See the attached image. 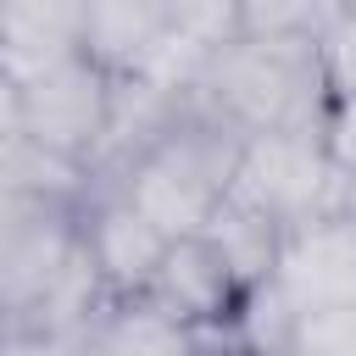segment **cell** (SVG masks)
I'll list each match as a JSON object with an SVG mask.
<instances>
[{
	"label": "cell",
	"mask_w": 356,
	"mask_h": 356,
	"mask_svg": "<svg viewBox=\"0 0 356 356\" xmlns=\"http://www.w3.org/2000/svg\"><path fill=\"white\" fill-rule=\"evenodd\" d=\"M195 106L256 134H328L334 89L323 72L317 33H245L222 44L189 89Z\"/></svg>",
	"instance_id": "obj_1"
},
{
	"label": "cell",
	"mask_w": 356,
	"mask_h": 356,
	"mask_svg": "<svg viewBox=\"0 0 356 356\" xmlns=\"http://www.w3.org/2000/svg\"><path fill=\"white\" fill-rule=\"evenodd\" d=\"M239 156H245V134L189 100L184 117L106 184L122 189L167 239H184V234H206V222L217 217V206L239 178Z\"/></svg>",
	"instance_id": "obj_2"
},
{
	"label": "cell",
	"mask_w": 356,
	"mask_h": 356,
	"mask_svg": "<svg viewBox=\"0 0 356 356\" xmlns=\"http://www.w3.org/2000/svg\"><path fill=\"white\" fill-rule=\"evenodd\" d=\"M111 100H117V72L95 56H72L28 83H6V128L95 167L111 128Z\"/></svg>",
	"instance_id": "obj_3"
},
{
	"label": "cell",
	"mask_w": 356,
	"mask_h": 356,
	"mask_svg": "<svg viewBox=\"0 0 356 356\" xmlns=\"http://www.w3.org/2000/svg\"><path fill=\"white\" fill-rule=\"evenodd\" d=\"M228 195L273 217L278 228H295L345 206V167L328 150V134H256L245 139Z\"/></svg>",
	"instance_id": "obj_4"
},
{
	"label": "cell",
	"mask_w": 356,
	"mask_h": 356,
	"mask_svg": "<svg viewBox=\"0 0 356 356\" xmlns=\"http://www.w3.org/2000/svg\"><path fill=\"white\" fill-rule=\"evenodd\" d=\"M83 256V206L39 200V195H6L0 222V278H6V317L22 323L50 300V289L78 267Z\"/></svg>",
	"instance_id": "obj_5"
},
{
	"label": "cell",
	"mask_w": 356,
	"mask_h": 356,
	"mask_svg": "<svg viewBox=\"0 0 356 356\" xmlns=\"http://www.w3.org/2000/svg\"><path fill=\"white\" fill-rule=\"evenodd\" d=\"M273 284L295 306L300 323L356 312V217L350 211H328V217L284 228L278 261H273Z\"/></svg>",
	"instance_id": "obj_6"
},
{
	"label": "cell",
	"mask_w": 356,
	"mask_h": 356,
	"mask_svg": "<svg viewBox=\"0 0 356 356\" xmlns=\"http://www.w3.org/2000/svg\"><path fill=\"white\" fill-rule=\"evenodd\" d=\"M245 289H250V284H245V278L234 273V261L211 245V234H184V239L167 245V256H161V267H156V278H150L145 295H156V300L172 306L184 323H195L206 339H217V334L228 328V317L239 312Z\"/></svg>",
	"instance_id": "obj_7"
},
{
	"label": "cell",
	"mask_w": 356,
	"mask_h": 356,
	"mask_svg": "<svg viewBox=\"0 0 356 356\" xmlns=\"http://www.w3.org/2000/svg\"><path fill=\"white\" fill-rule=\"evenodd\" d=\"M83 245H89V256H95L111 295H145L172 239L122 189L95 184V195L83 200Z\"/></svg>",
	"instance_id": "obj_8"
},
{
	"label": "cell",
	"mask_w": 356,
	"mask_h": 356,
	"mask_svg": "<svg viewBox=\"0 0 356 356\" xmlns=\"http://www.w3.org/2000/svg\"><path fill=\"white\" fill-rule=\"evenodd\" d=\"M89 56V0H0V83Z\"/></svg>",
	"instance_id": "obj_9"
},
{
	"label": "cell",
	"mask_w": 356,
	"mask_h": 356,
	"mask_svg": "<svg viewBox=\"0 0 356 356\" xmlns=\"http://www.w3.org/2000/svg\"><path fill=\"white\" fill-rule=\"evenodd\" d=\"M211 339L156 295H106L72 356H206Z\"/></svg>",
	"instance_id": "obj_10"
},
{
	"label": "cell",
	"mask_w": 356,
	"mask_h": 356,
	"mask_svg": "<svg viewBox=\"0 0 356 356\" xmlns=\"http://www.w3.org/2000/svg\"><path fill=\"white\" fill-rule=\"evenodd\" d=\"M167 50V0H89V56L117 78L150 72Z\"/></svg>",
	"instance_id": "obj_11"
},
{
	"label": "cell",
	"mask_w": 356,
	"mask_h": 356,
	"mask_svg": "<svg viewBox=\"0 0 356 356\" xmlns=\"http://www.w3.org/2000/svg\"><path fill=\"white\" fill-rule=\"evenodd\" d=\"M0 184L6 195H39V200H67V206H83L95 195V167L89 161H72L17 128H6V150H0Z\"/></svg>",
	"instance_id": "obj_12"
},
{
	"label": "cell",
	"mask_w": 356,
	"mask_h": 356,
	"mask_svg": "<svg viewBox=\"0 0 356 356\" xmlns=\"http://www.w3.org/2000/svg\"><path fill=\"white\" fill-rule=\"evenodd\" d=\"M206 234H211V245L234 261V273L245 278V284H267L273 278V261H278V239H284V228L273 222V217H261V211H250L245 200H222L217 206V217L206 222Z\"/></svg>",
	"instance_id": "obj_13"
},
{
	"label": "cell",
	"mask_w": 356,
	"mask_h": 356,
	"mask_svg": "<svg viewBox=\"0 0 356 356\" xmlns=\"http://www.w3.org/2000/svg\"><path fill=\"white\" fill-rule=\"evenodd\" d=\"M317 50H323V72H328L334 100L356 95V6H334L317 22Z\"/></svg>",
	"instance_id": "obj_14"
},
{
	"label": "cell",
	"mask_w": 356,
	"mask_h": 356,
	"mask_svg": "<svg viewBox=\"0 0 356 356\" xmlns=\"http://www.w3.org/2000/svg\"><path fill=\"white\" fill-rule=\"evenodd\" d=\"M339 0H245L250 33H317V22Z\"/></svg>",
	"instance_id": "obj_15"
},
{
	"label": "cell",
	"mask_w": 356,
	"mask_h": 356,
	"mask_svg": "<svg viewBox=\"0 0 356 356\" xmlns=\"http://www.w3.org/2000/svg\"><path fill=\"white\" fill-rule=\"evenodd\" d=\"M328 150L339 156L345 172H356V95H339L328 111Z\"/></svg>",
	"instance_id": "obj_16"
},
{
	"label": "cell",
	"mask_w": 356,
	"mask_h": 356,
	"mask_svg": "<svg viewBox=\"0 0 356 356\" xmlns=\"http://www.w3.org/2000/svg\"><path fill=\"white\" fill-rule=\"evenodd\" d=\"M339 211H350V217H356V172H345V206H339Z\"/></svg>",
	"instance_id": "obj_17"
},
{
	"label": "cell",
	"mask_w": 356,
	"mask_h": 356,
	"mask_svg": "<svg viewBox=\"0 0 356 356\" xmlns=\"http://www.w3.org/2000/svg\"><path fill=\"white\" fill-rule=\"evenodd\" d=\"M206 356H234V350H222V345H211V350H206Z\"/></svg>",
	"instance_id": "obj_18"
},
{
	"label": "cell",
	"mask_w": 356,
	"mask_h": 356,
	"mask_svg": "<svg viewBox=\"0 0 356 356\" xmlns=\"http://www.w3.org/2000/svg\"><path fill=\"white\" fill-rule=\"evenodd\" d=\"M339 6H356V0H339Z\"/></svg>",
	"instance_id": "obj_19"
}]
</instances>
